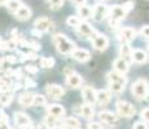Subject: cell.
Listing matches in <instances>:
<instances>
[{
    "label": "cell",
    "instance_id": "obj_1",
    "mask_svg": "<svg viewBox=\"0 0 149 129\" xmlns=\"http://www.w3.org/2000/svg\"><path fill=\"white\" fill-rule=\"evenodd\" d=\"M52 41L56 47V49L58 53L61 54H70L75 50V44H74L71 40H69L64 34H56L53 35L52 38Z\"/></svg>",
    "mask_w": 149,
    "mask_h": 129
},
{
    "label": "cell",
    "instance_id": "obj_2",
    "mask_svg": "<svg viewBox=\"0 0 149 129\" xmlns=\"http://www.w3.org/2000/svg\"><path fill=\"white\" fill-rule=\"evenodd\" d=\"M130 10L126 8V5H114V7L110 8V13H109V26L110 27H116L118 26V23L127 16V13Z\"/></svg>",
    "mask_w": 149,
    "mask_h": 129
},
{
    "label": "cell",
    "instance_id": "obj_3",
    "mask_svg": "<svg viewBox=\"0 0 149 129\" xmlns=\"http://www.w3.org/2000/svg\"><path fill=\"white\" fill-rule=\"evenodd\" d=\"M131 92L132 94L136 97L137 99H143L147 97L148 92H149V84L145 79H139L131 87Z\"/></svg>",
    "mask_w": 149,
    "mask_h": 129
},
{
    "label": "cell",
    "instance_id": "obj_4",
    "mask_svg": "<svg viewBox=\"0 0 149 129\" xmlns=\"http://www.w3.org/2000/svg\"><path fill=\"white\" fill-rule=\"evenodd\" d=\"M116 108H117V112L123 117H131L135 115L136 112L134 105H131L127 101H118L116 103Z\"/></svg>",
    "mask_w": 149,
    "mask_h": 129
},
{
    "label": "cell",
    "instance_id": "obj_5",
    "mask_svg": "<svg viewBox=\"0 0 149 129\" xmlns=\"http://www.w3.org/2000/svg\"><path fill=\"white\" fill-rule=\"evenodd\" d=\"M109 13H110V8H108L104 4H97L92 10V18L96 22H101L109 16Z\"/></svg>",
    "mask_w": 149,
    "mask_h": 129
},
{
    "label": "cell",
    "instance_id": "obj_6",
    "mask_svg": "<svg viewBox=\"0 0 149 129\" xmlns=\"http://www.w3.org/2000/svg\"><path fill=\"white\" fill-rule=\"evenodd\" d=\"M45 92H47V96L52 99H60L65 94V89L61 85H57V84L47 85L45 87Z\"/></svg>",
    "mask_w": 149,
    "mask_h": 129
},
{
    "label": "cell",
    "instance_id": "obj_7",
    "mask_svg": "<svg viewBox=\"0 0 149 129\" xmlns=\"http://www.w3.org/2000/svg\"><path fill=\"white\" fill-rule=\"evenodd\" d=\"M135 38H136V31L131 27H123L121 32L118 34V39L122 44H127V43H130Z\"/></svg>",
    "mask_w": 149,
    "mask_h": 129
},
{
    "label": "cell",
    "instance_id": "obj_8",
    "mask_svg": "<svg viewBox=\"0 0 149 129\" xmlns=\"http://www.w3.org/2000/svg\"><path fill=\"white\" fill-rule=\"evenodd\" d=\"M92 45L96 50H105L109 47V39L105 35H101V34H97V35L93 36L92 40Z\"/></svg>",
    "mask_w": 149,
    "mask_h": 129
},
{
    "label": "cell",
    "instance_id": "obj_9",
    "mask_svg": "<svg viewBox=\"0 0 149 129\" xmlns=\"http://www.w3.org/2000/svg\"><path fill=\"white\" fill-rule=\"evenodd\" d=\"M82 96H83V99H84L86 103L93 105V103L97 102V92L93 89L92 87H84L83 88Z\"/></svg>",
    "mask_w": 149,
    "mask_h": 129
},
{
    "label": "cell",
    "instance_id": "obj_10",
    "mask_svg": "<svg viewBox=\"0 0 149 129\" xmlns=\"http://www.w3.org/2000/svg\"><path fill=\"white\" fill-rule=\"evenodd\" d=\"M77 30H78V35L81 36V38H91V36H93L96 34L95 28L88 23V22H82L81 26H79Z\"/></svg>",
    "mask_w": 149,
    "mask_h": 129
},
{
    "label": "cell",
    "instance_id": "obj_11",
    "mask_svg": "<svg viewBox=\"0 0 149 129\" xmlns=\"http://www.w3.org/2000/svg\"><path fill=\"white\" fill-rule=\"evenodd\" d=\"M51 25H52V21H51L49 18H47V17H40V18H38L35 22H34V27H35V30L40 31H48L51 27Z\"/></svg>",
    "mask_w": 149,
    "mask_h": 129
},
{
    "label": "cell",
    "instance_id": "obj_12",
    "mask_svg": "<svg viewBox=\"0 0 149 129\" xmlns=\"http://www.w3.org/2000/svg\"><path fill=\"white\" fill-rule=\"evenodd\" d=\"M99 119L108 125H113L118 123V117L114 115L113 112H110V111H101L99 114Z\"/></svg>",
    "mask_w": 149,
    "mask_h": 129
},
{
    "label": "cell",
    "instance_id": "obj_13",
    "mask_svg": "<svg viewBox=\"0 0 149 129\" xmlns=\"http://www.w3.org/2000/svg\"><path fill=\"white\" fill-rule=\"evenodd\" d=\"M34 99H35V94H33L31 92H25V93L19 94V97H18L19 105L25 106V107L34 105Z\"/></svg>",
    "mask_w": 149,
    "mask_h": 129
},
{
    "label": "cell",
    "instance_id": "obj_14",
    "mask_svg": "<svg viewBox=\"0 0 149 129\" xmlns=\"http://www.w3.org/2000/svg\"><path fill=\"white\" fill-rule=\"evenodd\" d=\"M71 57L78 62H87L91 58V53L86 49H75L71 53Z\"/></svg>",
    "mask_w": 149,
    "mask_h": 129
},
{
    "label": "cell",
    "instance_id": "obj_15",
    "mask_svg": "<svg viewBox=\"0 0 149 129\" xmlns=\"http://www.w3.org/2000/svg\"><path fill=\"white\" fill-rule=\"evenodd\" d=\"M119 54H121V58L125 59L127 63L132 62V49L130 48V45L122 44L121 48H119Z\"/></svg>",
    "mask_w": 149,
    "mask_h": 129
},
{
    "label": "cell",
    "instance_id": "obj_16",
    "mask_svg": "<svg viewBox=\"0 0 149 129\" xmlns=\"http://www.w3.org/2000/svg\"><path fill=\"white\" fill-rule=\"evenodd\" d=\"M14 123H16V125L18 128L31 124L30 117H29L26 114H24V112H16L14 114Z\"/></svg>",
    "mask_w": 149,
    "mask_h": 129
},
{
    "label": "cell",
    "instance_id": "obj_17",
    "mask_svg": "<svg viewBox=\"0 0 149 129\" xmlns=\"http://www.w3.org/2000/svg\"><path fill=\"white\" fill-rule=\"evenodd\" d=\"M81 115L87 120L93 119L95 116V110H93V105H90V103H84L83 106H81Z\"/></svg>",
    "mask_w": 149,
    "mask_h": 129
},
{
    "label": "cell",
    "instance_id": "obj_18",
    "mask_svg": "<svg viewBox=\"0 0 149 129\" xmlns=\"http://www.w3.org/2000/svg\"><path fill=\"white\" fill-rule=\"evenodd\" d=\"M66 84L68 87L73 88V89H77L82 85V77L78 75V74H71L70 76H66Z\"/></svg>",
    "mask_w": 149,
    "mask_h": 129
},
{
    "label": "cell",
    "instance_id": "obj_19",
    "mask_svg": "<svg viewBox=\"0 0 149 129\" xmlns=\"http://www.w3.org/2000/svg\"><path fill=\"white\" fill-rule=\"evenodd\" d=\"M108 80L110 83H119V84L126 85L127 83V79L125 77V75L121 72H117V71H111V72L108 74Z\"/></svg>",
    "mask_w": 149,
    "mask_h": 129
},
{
    "label": "cell",
    "instance_id": "obj_20",
    "mask_svg": "<svg viewBox=\"0 0 149 129\" xmlns=\"http://www.w3.org/2000/svg\"><path fill=\"white\" fill-rule=\"evenodd\" d=\"M48 114L58 119V117H62L65 115V108L62 107L61 105H56V103H54V105L48 106Z\"/></svg>",
    "mask_w": 149,
    "mask_h": 129
},
{
    "label": "cell",
    "instance_id": "obj_21",
    "mask_svg": "<svg viewBox=\"0 0 149 129\" xmlns=\"http://www.w3.org/2000/svg\"><path fill=\"white\" fill-rule=\"evenodd\" d=\"M128 65L130 63H127V62L125 61L123 58H117L116 61H114V71H117V72H121V74H126L128 71Z\"/></svg>",
    "mask_w": 149,
    "mask_h": 129
},
{
    "label": "cell",
    "instance_id": "obj_22",
    "mask_svg": "<svg viewBox=\"0 0 149 129\" xmlns=\"http://www.w3.org/2000/svg\"><path fill=\"white\" fill-rule=\"evenodd\" d=\"M148 58L147 52H144L143 49H135L132 50V61L136 63H144Z\"/></svg>",
    "mask_w": 149,
    "mask_h": 129
},
{
    "label": "cell",
    "instance_id": "obj_23",
    "mask_svg": "<svg viewBox=\"0 0 149 129\" xmlns=\"http://www.w3.org/2000/svg\"><path fill=\"white\" fill-rule=\"evenodd\" d=\"M111 98V92L110 90H99L97 92V103L100 105H107L110 102Z\"/></svg>",
    "mask_w": 149,
    "mask_h": 129
},
{
    "label": "cell",
    "instance_id": "obj_24",
    "mask_svg": "<svg viewBox=\"0 0 149 129\" xmlns=\"http://www.w3.org/2000/svg\"><path fill=\"white\" fill-rule=\"evenodd\" d=\"M62 127L65 129H79L81 128V123L75 117H66L62 121Z\"/></svg>",
    "mask_w": 149,
    "mask_h": 129
},
{
    "label": "cell",
    "instance_id": "obj_25",
    "mask_svg": "<svg viewBox=\"0 0 149 129\" xmlns=\"http://www.w3.org/2000/svg\"><path fill=\"white\" fill-rule=\"evenodd\" d=\"M16 17H17V19H19V21H27V19L31 17V9L27 8L26 5H22V7L19 8L18 12L16 13Z\"/></svg>",
    "mask_w": 149,
    "mask_h": 129
},
{
    "label": "cell",
    "instance_id": "obj_26",
    "mask_svg": "<svg viewBox=\"0 0 149 129\" xmlns=\"http://www.w3.org/2000/svg\"><path fill=\"white\" fill-rule=\"evenodd\" d=\"M13 98V93L8 90H0V105L1 106H8L10 105Z\"/></svg>",
    "mask_w": 149,
    "mask_h": 129
},
{
    "label": "cell",
    "instance_id": "obj_27",
    "mask_svg": "<svg viewBox=\"0 0 149 129\" xmlns=\"http://www.w3.org/2000/svg\"><path fill=\"white\" fill-rule=\"evenodd\" d=\"M78 14L81 16L82 19H87L92 17V9L87 5H82V7L78 8Z\"/></svg>",
    "mask_w": 149,
    "mask_h": 129
},
{
    "label": "cell",
    "instance_id": "obj_28",
    "mask_svg": "<svg viewBox=\"0 0 149 129\" xmlns=\"http://www.w3.org/2000/svg\"><path fill=\"white\" fill-rule=\"evenodd\" d=\"M21 7H22V4L19 0H9V1L7 3V8L9 9V12H12V13H17Z\"/></svg>",
    "mask_w": 149,
    "mask_h": 129
},
{
    "label": "cell",
    "instance_id": "obj_29",
    "mask_svg": "<svg viewBox=\"0 0 149 129\" xmlns=\"http://www.w3.org/2000/svg\"><path fill=\"white\" fill-rule=\"evenodd\" d=\"M81 23H82L81 17L70 16V17H68V19H66V25H68V26H70V27H75V28H78L79 26H81Z\"/></svg>",
    "mask_w": 149,
    "mask_h": 129
},
{
    "label": "cell",
    "instance_id": "obj_30",
    "mask_svg": "<svg viewBox=\"0 0 149 129\" xmlns=\"http://www.w3.org/2000/svg\"><path fill=\"white\" fill-rule=\"evenodd\" d=\"M12 85V80L8 76H1L0 77V90H8Z\"/></svg>",
    "mask_w": 149,
    "mask_h": 129
},
{
    "label": "cell",
    "instance_id": "obj_31",
    "mask_svg": "<svg viewBox=\"0 0 149 129\" xmlns=\"http://www.w3.org/2000/svg\"><path fill=\"white\" fill-rule=\"evenodd\" d=\"M54 65V59L51 57H43L40 58V67L43 68H51Z\"/></svg>",
    "mask_w": 149,
    "mask_h": 129
},
{
    "label": "cell",
    "instance_id": "obj_32",
    "mask_svg": "<svg viewBox=\"0 0 149 129\" xmlns=\"http://www.w3.org/2000/svg\"><path fill=\"white\" fill-rule=\"evenodd\" d=\"M16 47V41L12 39L10 41H0V49L1 50H10L14 49Z\"/></svg>",
    "mask_w": 149,
    "mask_h": 129
},
{
    "label": "cell",
    "instance_id": "obj_33",
    "mask_svg": "<svg viewBox=\"0 0 149 129\" xmlns=\"http://www.w3.org/2000/svg\"><path fill=\"white\" fill-rule=\"evenodd\" d=\"M56 123H57V117H54V116H52V115H49L48 114L47 116H45V119H44V124L47 125L48 128H54L56 127Z\"/></svg>",
    "mask_w": 149,
    "mask_h": 129
},
{
    "label": "cell",
    "instance_id": "obj_34",
    "mask_svg": "<svg viewBox=\"0 0 149 129\" xmlns=\"http://www.w3.org/2000/svg\"><path fill=\"white\" fill-rule=\"evenodd\" d=\"M109 88H110L111 93H121V92H123V89H125V85L119 84V83H110Z\"/></svg>",
    "mask_w": 149,
    "mask_h": 129
},
{
    "label": "cell",
    "instance_id": "obj_35",
    "mask_svg": "<svg viewBox=\"0 0 149 129\" xmlns=\"http://www.w3.org/2000/svg\"><path fill=\"white\" fill-rule=\"evenodd\" d=\"M62 5H64V0H49V8L53 10L62 8Z\"/></svg>",
    "mask_w": 149,
    "mask_h": 129
},
{
    "label": "cell",
    "instance_id": "obj_36",
    "mask_svg": "<svg viewBox=\"0 0 149 129\" xmlns=\"http://www.w3.org/2000/svg\"><path fill=\"white\" fill-rule=\"evenodd\" d=\"M47 103V99H45L44 96H40V94H36L35 99H34V105L36 106H44Z\"/></svg>",
    "mask_w": 149,
    "mask_h": 129
},
{
    "label": "cell",
    "instance_id": "obj_37",
    "mask_svg": "<svg viewBox=\"0 0 149 129\" xmlns=\"http://www.w3.org/2000/svg\"><path fill=\"white\" fill-rule=\"evenodd\" d=\"M132 129H149V127L144 121H139V123H135V124H134Z\"/></svg>",
    "mask_w": 149,
    "mask_h": 129
},
{
    "label": "cell",
    "instance_id": "obj_38",
    "mask_svg": "<svg viewBox=\"0 0 149 129\" xmlns=\"http://www.w3.org/2000/svg\"><path fill=\"white\" fill-rule=\"evenodd\" d=\"M141 117L144 119V121L149 123V108H144L141 111Z\"/></svg>",
    "mask_w": 149,
    "mask_h": 129
},
{
    "label": "cell",
    "instance_id": "obj_39",
    "mask_svg": "<svg viewBox=\"0 0 149 129\" xmlns=\"http://www.w3.org/2000/svg\"><path fill=\"white\" fill-rule=\"evenodd\" d=\"M88 129H102V127H101V124H100V123L92 121V123H90V124H88Z\"/></svg>",
    "mask_w": 149,
    "mask_h": 129
},
{
    "label": "cell",
    "instance_id": "obj_40",
    "mask_svg": "<svg viewBox=\"0 0 149 129\" xmlns=\"http://www.w3.org/2000/svg\"><path fill=\"white\" fill-rule=\"evenodd\" d=\"M141 35L144 36V38L149 39V26H143V28H141Z\"/></svg>",
    "mask_w": 149,
    "mask_h": 129
},
{
    "label": "cell",
    "instance_id": "obj_41",
    "mask_svg": "<svg viewBox=\"0 0 149 129\" xmlns=\"http://www.w3.org/2000/svg\"><path fill=\"white\" fill-rule=\"evenodd\" d=\"M86 1L87 0H71V3H73L74 5H77V7H82V5H86Z\"/></svg>",
    "mask_w": 149,
    "mask_h": 129
},
{
    "label": "cell",
    "instance_id": "obj_42",
    "mask_svg": "<svg viewBox=\"0 0 149 129\" xmlns=\"http://www.w3.org/2000/svg\"><path fill=\"white\" fill-rule=\"evenodd\" d=\"M64 72H65V75H66V76H70L71 74H74V70H73V68H70V67H65Z\"/></svg>",
    "mask_w": 149,
    "mask_h": 129
},
{
    "label": "cell",
    "instance_id": "obj_43",
    "mask_svg": "<svg viewBox=\"0 0 149 129\" xmlns=\"http://www.w3.org/2000/svg\"><path fill=\"white\" fill-rule=\"evenodd\" d=\"M26 70L29 71V72H33V74H35L36 71H38V68H36L35 66H27V67H26Z\"/></svg>",
    "mask_w": 149,
    "mask_h": 129
},
{
    "label": "cell",
    "instance_id": "obj_44",
    "mask_svg": "<svg viewBox=\"0 0 149 129\" xmlns=\"http://www.w3.org/2000/svg\"><path fill=\"white\" fill-rule=\"evenodd\" d=\"M0 129H10V127L7 124V121H0Z\"/></svg>",
    "mask_w": 149,
    "mask_h": 129
},
{
    "label": "cell",
    "instance_id": "obj_45",
    "mask_svg": "<svg viewBox=\"0 0 149 129\" xmlns=\"http://www.w3.org/2000/svg\"><path fill=\"white\" fill-rule=\"evenodd\" d=\"M19 129H34V128H33V125L31 124H29V125H25V127H21Z\"/></svg>",
    "mask_w": 149,
    "mask_h": 129
},
{
    "label": "cell",
    "instance_id": "obj_46",
    "mask_svg": "<svg viewBox=\"0 0 149 129\" xmlns=\"http://www.w3.org/2000/svg\"><path fill=\"white\" fill-rule=\"evenodd\" d=\"M8 1H9V0H0V5H7Z\"/></svg>",
    "mask_w": 149,
    "mask_h": 129
},
{
    "label": "cell",
    "instance_id": "obj_47",
    "mask_svg": "<svg viewBox=\"0 0 149 129\" xmlns=\"http://www.w3.org/2000/svg\"><path fill=\"white\" fill-rule=\"evenodd\" d=\"M38 129H49V128H48L45 124H42V125H39V128H38Z\"/></svg>",
    "mask_w": 149,
    "mask_h": 129
},
{
    "label": "cell",
    "instance_id": "obj_48",
    "mask_svg": "<svg viewBox=\"0 0 149 129\" xmlns=\"http://www.w3.org/2000/svg\"><path fill=\"white\" fill-rule=\"evenodd\" d=\"M52 129H64V128H61V127H54V128H52Z\"/></svg>",
    "mask_w": 149,
    "mask_h": 129
},
{
    "label": "cell",
    "instance_id": "obj_49",
    "mask_svg": "<svg viewBox=\"0 0 149 129\" xmlns=\"http://www.w3.org/2000/svg\"><path fill=\"white\" fill-rule=\"evenodd\" d=\"M97 1H104V0H97Z\"/></svg>",
    "mask_w": 149,
    "mask_h": 129
}]
</instances>
